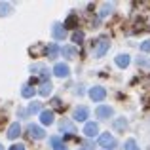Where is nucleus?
Masks as SVG:
<instances>
[{
  "mask_svg": "<svg viewBox=\"0 0 150 150\" xmlns=\"http://www.w3.org/2000/svg\"><path fill=\"white\" fill-rule=\"evenodd\" d=\"M59 46L57 44H50L48 48H46V53H48V57H57V53H59Z\"/></svg>",
  "mask_w": 150,
  "mask_h": 150,
  "instance_id": "nucleus-16",
  "label": "nucleus"
},
{
  "mask_svg": "<svg viewBox=\"0 0 150 150\" xmlns=\"http://www.w3.org/2000/svg\"><path fill=\"white\" fill-rule=\"evenodd\" d=\"M84 133H86V137H97L99 135V125L95 122H89V124H86Z\"/></svg>",
  "mask_w": 150,
  "mask_h": 150,
  "instance_id": "nucleus-6",
  "label": "nucleus"
},
{
  "mask_svg": "<svg viewBox=\"0 0 150 150\" xmlns=\"http://www.w3.org/2000/svg\"><path fill=\"white\" fill-rule=\"evenodd\" d=\"M6 135H8V139H17V137L21 135V125H19L17 122H15V124H11Z\"/></svg>",
  "mask_w": 150,
  "mask_h": 150,
  "instance_id": "nucleus-9",
  "label": "nucleus"
},
{
  "mask_svg": "<svg viewBox=\"0 0 150 150\" xmlns=\"http://www.w3.org/2000/svg\"><path fill=\"white\" fill-rule=\"evenodd\" d=\"M40 122L44 125L53 124V112H51V110H44V112H40Z\"/></svg>",
  "mask_w": 150,
  "mask_h": 150,
  "instance_id": "nucleus-11",
  "label": "nucleus"
},
{
  "mask_svg": "<svg viewBox=\"0 0 150 150\" xmlns=\"http://www.w3.org/2000/svg\"><path fill=\"white\" fill-rule=\"evenodd\" d=\"M53 74L57 78H67V76H69V67L63 65V63H57V65L53 67Z\"/></svg>",
  "mask_w": 150,
  "mask_h": 150,
  "instance_id": "nucleus-7",
  "label": "nucleus"
},
{
  "mask_svg": "<svg viewBox=\"0 0 150 150\" xmlns=\"http://www.w3.org/2000/svg\"><path fill=\"white\" fill-rule=\"evenodd\" d=\"M99 146H103L105 150H112L116 148V139L110 133H103V135H99Z\"/></svg>",
  "mask_w": 150,
  "mask_h": 150,
  "instance_id": "nucleus-1",
  "label": "nucleus"
},
{
  "mask_svg": "<svg viewBox=\"0 0 150 150\" xmlns=\"http://www.w3.org/2000/svg\"><path fill=\"white\" fill-rule=\"evenodd\" d=\"M88 116H89V110H88V106H78L76 110H74V120L76 122H84V120H88Z\"/></svg>",
  "mask_w": 150,
  "mask_h": 150,
  "instance_id": "nucleus-4",
  "label": "nucleus"
},
{
  "mask_svg": "<svg viewBox=\"0 0 150 150\" xmlns=\"http://www.w3.org/2000/svg\"><path fill=\"white\" fill-rule=\"evenodd\" d=\"M11 11V6L8 2H0V17H6V15H10Z\"/></svg>",
  "mask_w": 150,
  "mask_h": 150,
  "instance_id": "nucleus-18",
  "label": "nucleus"
},
{
  "mask_svg": "<svg viewBox=\"0 0 150 150\" xmlns=\"http://www.w3.org/2000/svg\"><path fill=\"white\" fill-rule=\"evenodd\" d=\"M29 135L33 137V139H44V137H46V131L40 127V125L30 124V125H29Z\"/></svg>",
  "mask_w": 150,
  "mask_h": 150,
  "instance_id": "nucleus-3",
  "label": "nucleus"
},
{
  "mask_svg": "<svg viewBox=\"0 0 150 150\" xmlns=\"http://www.w3.org/2000/svg\"><path fill=\"white\" fill-rule=\"evenodd\" d=\"M110 11H112V4H105V6H103V10H101V17H105V15L110 13Z\"/></svg>",
  "mask_w": 150,
  "mask_h": 150,
  "instance_id": "nucleus-25",
  "label": "nucleus"
},
{
  "mask_svg": "<svg viewBox=\"0 0 150 150\" xmlns=\"http://www.w3.org/2000/svg\"><path fill=\"white\" fill-rule=\"evenodd\" d=\"M34 93H36V91H34V89L30 88V86H25V88L21 89V95L25 97V99H33V97H34Z\"/></svg>",
  "mask_w": 150,
  "mask_h": 150,
  "instance_id": "nucleus-19",
  "label": "nucleus"
},
{
  "mask_svg": "<svg viewBox=\"0 0 150 150\" xmlns=\"http://www.w3.org/2000/svg\"><path fill=\"white\" fill-rule=\"evenodd\" d=\"M76 15H69V17H67V21H65V27H74L76 25Z\"/></svg>",
  "mask_w": 150,
  "mask_h": 150,
  "instance_id": "nucleus-23",
  "label": "nucleus"
},
{
  "mask_svg": "<svg viewBox=\"0 0 150 150\" xmlns=\"http://www.w3.org/2000/svg\"><path fill=\"white\" fill-rule=\"evenodd\" d=\"M141 51H144V53H148V51H150V40H146V42L141 44Z\"/></svg>",
  "mask_w": 150,
  "mask_h": 150,
  "instance_id": "nucleus-26",
  "label": "nucleus"
},
{
  "mask_svg": "<svg viewBox=\"0 0 150 150\" xmlns=\"http://www.w3.org/2000/svg\"><path fill=\"white\" fill-rule=\"evenodd\" d=\"M95 114H97V116H99V118H103V120H105V118L112 116V114H114V110L110 108V106H105V105H101V106H97Z\"/></svg>",
  "mask_w": 150,
  "mask_h": 150,
  "instance_id": "nucleus-8",
  "label": "nucleus"
},
{
  "mask_svg": "<svg viewBox=\"0 0 150 150\" xmlns=\"http://www.w3.org/2000/svg\"><path fill=\"white\" fill-rule=\"evenodd\" d=\"M51 34H53L55 40H63V38H65V34H67V30H65V27H63V25L55 23V25L51 27Z\"/></svg>",
  "mask_w": 150,
  "mask_h": 150,
  "instance_id": "nucleus-5",
  "label": "nucleus"
},
{
  "mask_svg": "<svg viewBox=\"0 0 150 150\" xmlns=\"http://www.w3.org/2000/svg\"><path fill=\"white\" fill-rule=\"evenodd\" d=\"M72 40L76 42V44H80V42L84 40V33H82V30H76V33L72 34Z\"/></svg>",
  "mask_w": 150,
  "mask_h": 150,
  "instance_id": "nucleus-22",
  "label": "nucleus"
},
{
  "mask_svg": "<svg viewBox=\"0 0 150 150\" xmlns=\"http://www.w3.org/2000/svg\"><path fill=\"white\" fill-rule=\"evenodd\" d=\"M116 65L120 67V69H125V67L129 65V55H125V53L118 55V57H116Z\"/></svg>",
  "mask_w": 150,
  "mask_h": 150,
  "instance_id": "nucleus-15",
  "label": "nucleus"
},
{
  "mask_svg": "<svg viewBox=\"0 0 150 150\" xmlns=\"http://www.w3.org/2000/svg\"><path fill=\"white\" fill-rule=\"evenodd\" d=\"M139 65H143V67H148V61H144V59H141V61H139Z\"/></svg>",
  "mask_w": 150,
  "mask_h": 150,
  "instance_id": "nucleus-29",
  "label": "nucleus"
},
{
  "mask_svg": "<svg viewBox=\"0 0 150 150\" xmlns=\"http://www.w3.org/2000/svg\"><path fill=\"white\" fill-rule=\"evenodd\" d=\"M0 150H4V148H2V144H0Z\"/></svg>",
  "mask_w": 150,
  "mask_h": 150,
  "instance_id": "nucleus-30",
  "label": "nucleus"
},
{
  "mask_svg": "<svg viewBox=\"0 0 150 150\" xmlns=\"http://www.w3.org/2000/svg\"><path fill=\"white\" fill-rule=\"evenodd\" d=\"M29 112H30V114H36V112H40V103H30V106H29Z\"/></svg>",
  "mask_w": 150,
  "mask_h": 150,
  "instance_id": "nucleus-24",
  "label": "nucleus"
},
{
  "mask_svg": "<svg viewBox=\"0 0 150 150\" xmlns=\"http://www.w3.org/2000/svg\"><path fill=\"white\" fill-rule=\"evenodd\" d=\"M59 127H61V131H65V133H74L76 131V127H74V124L70 120H63Z\"/></svg>",
  "mask_w": 150,
  "mask_h": 150,
  "instance_id": "nucleus-14",
  "label": "nucleus"
},
{
  "mask_svg": "<svg viewBox=\"0 0 150 150\" xmlns=\"http://www.w3.org/2000/svg\"><path fill=\"white\" fill-rule=\"evenodd\" d=\"M10 150H25V146H23V144H13Z\"/></svg>",
  "mask_w": 150,
  "mask_h": 150,
  "instance_id": "nucleus-27",
  "label": "nucleus"
},
{
  "mask_svg": "<svg viewBox=\"0 0 150 150\" xmlns=\"http://www.w3.org/2000/svg\"><path fill=\"white\" fill-rule=\"evenodd\" d=\"M125 150H139V146H137V143L133 139H127L125 141Z\"/></svg>",
  "mask_w": 150,
  "mask_h": 150,
  "instance_id": "nucleus-21",
  "label": "nucleus"
},
{
  "mask_svg": "<svg viewBox=\"0 0 150 150\" xmlns=\"http://www.w3.org/2000/svg\"><path fill=\"white\" fill-rule=\"evenodd\" d=\"M50 143H51V146H53V150H69V148H67V144L61 141V137H51Z\"/></svg>",
  "mask_w": 150,
  "mask_h": 150,
  "instance_id": "nucleus-12",
  "label": "nucleus"
},
{
  "mask_svg": "<svg viewBox=\"0 0 150 150\" xmlns=\"http://www.w3.org/2000/svg\"><path fill=\"white\" fill-rule=\"evenodd\" d=\"M108 40L106 38H101L99 40V46H97V51H95V57H103V55L106 53V50H108Z\"/></svg>",
  "mask_w": 150,
  "mask_h": 150,
  "instance_id": "nucleus-10",
  "label": "nucleus"
},
{
  "mask_svg": "<svg viewBox=\"0 0 150 150\" xmlns=\"http://www.w3.org/2000/svg\"><path fill=\"white\" fill-rule=\"evenodd\" d=\"M89 97H91V101H105V97H106L105 88H101V86L91 88V89H89Z\"/></svg>",
  "mask_w": 150,
  "mask_h": 150,
  "instance_id": "nucleus-2",
  "label": "nucleus"
},
{
  "mask_svg": "<svg viewBox=\"0 0 150 150\" xmlns=\"http://www.w3.org/2000/svg\"><path fill=\"white\" fill-rule=\"evenodd\" d=\"M51 105H53V106H61V99H53V101H51Z\"/></svg>",
  "mask_w": 150,
  "mask_h": 150,
  "instance_id": "nucleus-28",
  "label": "nucleus"
},
{
  "mask_svg": "<svg viewBox=\"0 0 150 150\" xmlns=\"http://www.w3.org/2000/svg\"><path fill=\"white\" fill-rule=\"evenodd\" d=\"M61 53L65 55L67 59H74V57H76V48H74V46H63Z\"/></svg>",
  "mask_w": 150,
  "mask_h": 150,
  "instance_id": "nucleus-13",
  "label": "nucleus"
},
{
  "mask_svg": "<svg viewBox=\"0 0 150 150\" xmlns=\"http://www.w3.org/2000/svg\"><path fill=\"white\" fill-rule=\"evenodd\" d=\"M51 89H53V88H51V84H50V82H44V84H42V88H40V91H38V93H40L42 97H48L50 93H51Z\"/></svg>",
  "mask_w": 150,
  "mask_h": 150,
  "instance_id": "nucleus-17",
  "label": "nucleus"
},
{
  "mask_svg": "<svg viewBox=\"0 0 150 150\" xmlns=\"http://www.w3.org/2000/svg\"><path fill=\"white\" fill-rule=\"evenodd\" d=\"M114 127H116V129H120V131H124V129L127 127V122H125L124 118H120V120H116V122H114Z\"/></svg>",
  "mask_w": 150,
  "mask_h": 150,
  "instance_id": "nucleus-20",
  "label": "nucleus"
}]
</instances>
